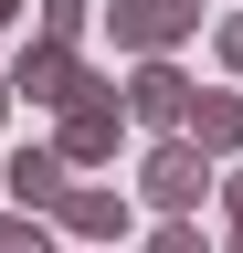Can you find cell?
Instances as JSON below:
<instances>
[{"label":"cell","mask_w":243,"mask_h":253,"mask_svg":"<svg viewBox=\"0 0 243 253\" xmlns=\"http://www.w3.org/2000/svg\"><path fill=\"white\" fill-rule=\"evenodd\" d=\"M201 190H222V169L191 148V137H159L138 158V201L159 211V221H201Z\"/></svg>","instance_id":"obj_1"},{"label":"cell","mask_w":243,"mask_h":253,"mask_svg":"<svg viewBox=\"0 0 243 253\" xmlns=\"http://www.w3.org/2000/svg\"><path fill=\"white\" fill-rule=\"evenodd\" d=\"M96 21L116 32L127 63H169V53L201 32V0H116V11H96Z\"/></svg>","instance_id":"obj_2"},{"label":"cell","mask_w":243,"mask_h":253,"mask_svg":"<svg viewBox=\"0 0 243 253\" xmlns=\"http://www.w3.org/2000/svg\"><path fill=\"white\" fill-rule=\"evenodd\" d=\"M11 95H32V106H85V95H116V74H96L85 53H53V42H21L11 53Z\"/></svg>","instance_id":"obj_3"},{"label":"cell","mask_w":243,"mask_h":253,"mask_svg":"<svg viewBox=\"0 0 243 253\" xmlns=\"http://www.w3.org/2000/svg\"><path fill=\"white\" fill-rule=\"evenodd\" d=\"M116 106H127V126H148V137H191V106H201V84L180 74V63H127Z\"/></svg>","instance_id":"obj_4"},{"label":"cell","mask_w":243,"mask_h":253,"mask_svg":"<svg viewBox=\"0 0 243 253\" xmlns=\"http://www.w3.org/2000/svg\"><path fill=\"white\" fill-rule=\"evenodd\" d=\"M53 232H64L74 253H116V243L138 232V201H127V190H106V179H74L64 211H53Z\"/></svg>","instance_id":"obj_5"},{"label":"cell","mask_w":243,"mask_h":253,"mask_svg":"<svg viewBox=\"0 0 243 253\" xmlns=\"http://www.w3.org/2000/svg\"><path fill=\"white\" fill-rule=\"evenodd\" d=\"M116 137H127V106H116V95H85V106L53 116V158H64V169H106Z\"/></svg>","instance_id":"obj_6"},{"label":"cell","mask_w":243,"mask_h":253,"mask_svg":"<svg viewBox=\"0 0 243 253\" xmlns=\"http://www.w3.org/2000/svg\"><path fill=\"white\" fill-rule=\"evenodd\" d=\"M0 190H11V211L53 221V211H64V190H74V169L53 158V137H21L11 158H0Z\"/></svg>","instance_id":"obj_7"},{"label":"cell","mask_w":243,"mask_h":253,"mask_svg":"<svg viewBox=\"0 0 243 253\" xmlns=\"http://www.w3.org/2000/svg\"><path fill=\"white\" fill-rule=\"evenodd\" d=\"M191 148L211 158V169H233L243 158V95H201L191 106Z\"/></svg>","instance_id":"obj_8"},{"label":"cell","mask_w":243,"mask_h":253,"mask_svg":"<svg viewBox=\"0 0 243 253\" xmlns=\"http://www.w3.org/2000/svg\"><path fill=\"white\" fill-rule=\"evenodd\" d=\"M85 32H96V0H43V32H32V42H53V53H85Z\"/></svg>","instance_id":"obj_9"},{"label":"cell","mask_w":243,"mask_h":253,"mask_svg":"<svg viewBox=\"0 0 243 253\" xmlns=\"http://www.w3.org/2000/svg\"><path fill=\"white\" fill-rule=\"evenodd\" d=\"M0 253H64V232L32 221V211H0Z\"/></svg>","instance_id":"obj_10"},{"label":"cell","mask_w":243,"mask_h":253,"mask_svg":"<svg viewBox=\"0 0 243 253\" xmlns=\"http://www.w3.org/2000/svg\"><path fill=\"white\" fill-rule=\"evenodd\" d=\"M138 253H211V232H201V221H148Z\"/></svg>","instance_id":"obj_11"},{"label":"cell","mask_w":243,"mask_h":253,"mask_svg":"<svg viewBox=\"0 0 243 253\" xmlns=\"http://www.w3.org/2000/svg\"><path fill=\"white\" fill-rule=\"evenodd\" d=\"M211 53H222V74H243V11H233L222 32H211Z\"/></svg>","instance_id":"obj_12"},{"label":"cell","mask_w":243,"mask_h":253,"mask_svg":"<svg viewBox=\"0 0 243 253\" xmlns=\"http://www.w3.org/2000/svg\"><path fill=\"white\" fill-rule=\"evenodd\" d=\"M222 221H233V243H243V169H222Z\"/></svg>","instance_id":"obj_13"},{"label":"cell","mask_w":243,"mask_h":253,"mask_svg":"<svg viewBox=\"0 0 243 253\" xmlns=\"http://www.w3.org/2000/svg\"><path fill=\"white\" fill-rule=\"evenodd\" d=\"M0 126H11V74H0Z\"/></svg>","instance_id":"obj_14"},{"label":"cell","mask_w":243,"mask_h":253,"mask_svg":"<svg viewBox=\"0 0 243 253\" xmlns=\"http://www.w3.org/2000/svg\"><path fill=\"white\" fill-rule=\"evenodd\" d=\"M0 11H21V0H0Z\"/></svg>","instance_id":"obj_15"},{"label":"cell","mask_w":243,"mask_h":253,"mask_svg":"<svg viewBox=\"0 0 243 253\" xmlns=\"http://www.w3.org/2000/svg\"><path fill=\"white\" fill-rule=\"evenodd\" d=\"M0 21H11V11H0Z\"/></svg>","instance_id":"obj_16"}]
</instances>
